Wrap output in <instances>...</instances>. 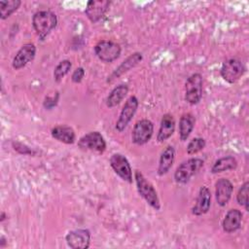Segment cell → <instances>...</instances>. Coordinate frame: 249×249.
Returning a JSON list of instances; mask_svg holds the SVG:
<instances>
[{"instance_id": "24", "label": "cell", "mask_w": 249, "mask_h": 249, "mask_svg": "<svg viewBox=\"0 0 249 249\" xmlns=\"http://www.w3.org/2000/svg\"><path fill=\"white\" fill-rule=\"evenodd\" d=\"M20 0H1L0 1V18L6 19L20 6Z\"/></svg>"}, {"instance_id": "18", "label": "cell", "mask_w": 249, "mask_h": 249, "mask_svg": "<svg viewBox=\"0 0 249 249\" xmlns=\"http://www.w3.org/2000/svg\"><path fill=\"white\" fill-rule=\"evenodd\" d=\"M174 159H175V149L173 146L168 145L166 146L163 151L160 154V160H159V166H158V174L160 176H162L164 174H166L173 162H174Z\"/></svg>"}, {"instance_id": "3", "label": "cell", "mask_w": 249, "mask_h": 249, "mask_svg": "<svg viewBox=\"0 0 249 249\" xmlns=\"http://www.w3.org/2000/svg\"><path fill=\"white\" fill-rule=\"evenodd\" d=\"M204 161L199 158H191L183 161L174 172V179L178 184H186L203 166Z\"/></svg>"}, {"instance_id": "31", "label": "cell", "mask_w": 249, "mask_h": 249, "mask_svg": "<svg viewBox=\"0 0 249 249\" xmlns=\"http://www.w3.org/2000/svg\"><path fill=\"white\" fill-rule=\"evenodd\" d=\"M6 244H7L6 238L2 235V236L0 237V248H4V247L6 246Z\"/></svg>"}, {"instance_id": "32", "label": "cell", "mask_w": 249, "mask_h": 249, "mask_svg": "<svg viewBox=\"0 0 249 249\" xmlns=\"http://www.w3.org/2000/svg\"><path fill=\"white\" fill-rule=\"evenodd\" d=\"M5 219H6V214H5V212H2V213H1V218H0V221H1V222H3Z\"/></svg>"}, {"instance_id": "16", "label": "cell", "mask_w": 249, "mask_h": 249, "mask_svg": "<svg viewBox=\"0 0 249 249\" xmlns=\"http://www.w3.org/2000/svg\"><path fill=\"white\" fill-rule=\"evenodd\" d=\"M143 59L142 53L135 52L133 53H131L129 56H127L115 70L114 72L110 75V77H108V82H112L113 80L119 78L120 76H122L123 74L128 72L130 69L134 68L141 60Z\"/></svg>"}, {"instance_id": "6", "label": "cell", "mask_w": 249, "mask_h": 249, "mask_svg": "<svg viewBox=\"0 0 249 249\" xmlns=\"http://www.w3.org/2000/svg\"><path fill=\"white\" fill-rule=\"evenodd\" d=\"M245 72V66L239 59L230 58L226 60L221 67L220 73L222 78L229 84L238 81Z\"/></svg>"}, {"instance_id": "10", "label": "cell", "mask_w": 249, "mask_h": 249, "mask_svg": "<svg viewBox=\"0 0 249 249\" xmlns=\"http://www.w3.org/2000/svg\"><path fill=\"white\" fill-rule=\"evenodd\" d=\"M138 105H139V101L135 95H131L125 101L115 126L119 132L124 131V128L127 126V124L130 123V121L132 120L133 116L137 111Z\"/></svg>"}, {"instance_id": "25", "label": "cell", "mask_w": 249, "mask_h": 249, "mask_svg": "<svg viewBox=\"0 0 249 249\" xmlns=\"http://www.w3.org/2000/svg\"><path fill=\"white\" fill-rule=\"evenodd\" d=\"M72 67V63L68 59H63L58 62L53 70V79L55 82L59 83L65 75H67Z\"/></svg>"}, {"instance_id": "19", "label": "cell", "mask_w": 249, "mask_h": 249, "mask_svg": "<svg viewBox=\"0 0 249 249\" xmlns=\"http://www.w3.org/2000/svg\"><path fill=\"white\" fill-rule=\"evenodd\" d=\"M175 130V120L171 114H164L161 118L160 129L157 135L159 142H163L168 139Z\"/></svg>"}, {"instance_id": "15", "label": "cell", "mask_w": 249, "mask_h": 249, "mask_svg": "<svg viewBox=\"0 0 249 249\" xmlns=\"http://www.w3.org/2000/svg\"><path fill=\"white\" fill-rule=\"evenodd\" d=\"M211 206V192L206 186H201L198 191V195L192 213L196 216H201L206 214Z\"/></svg>"}, {"instance_id": "11", "label": "cell", "mask_w": 249, "mask_h": 249, "mask_svg": "<svg viewBox=\"0 0 249 249\" xmlns=\"http://www.w3.org/2000/svg\"><path fill=\"white\" fill-rule=\"evenodd\" d=\"M65 240L70 248L87 249L90 244V232L87 229L74 230L66 234Z\"/></svg>"}, {"instance_id": "9", "label": "cell", "mask_w": 249, "mask_h": 249, "mask_svg": "<svg viewBox=\"0 0 249 249\" xmlns=\"http://www.w3.org/2000/svg\"><path fill=\"white\" fill-rule=\"evenodd\" d=\"M78 147L85 151L103 153L106 149V142L100 132L89 131L80 138L78 141Z\"/></svg>"}, {"instance_id": "20", "label": "cell", "mask_w": 249, "mask_h": 249, "mask_svg": "<svg viewBox=\"0 0 249 249\" xmlns=\"http://www.w3.org/2000/svg\"><path fill=\"white\" fill-rule=\"evenodd\" d=\"M51 133L54 139L64 144H73L76 139L75 131L67 125H56L53 127Z\"/></svg>"}, {"instance_id": "12", "label": "cell", "mask_w": 249, "mask_h": 249, "mask_svg": "<svg viewBox=\"0 0 249 249\" xmlns=\"http://www.w3.org/2000/svg\"><path fill=\"white\" fill-rule=\"evenodd\" d=\"M36 54V47L32 43H26L20 47L14 56L12 65L16 70L23 68L27 63L32 61Z\"/></svg>"}, {"instance_id": "1", "label": "cell", "mask_w": 249, "mask_h": 249, "mask_svg": "<svg viewBox=\"0 0 249 249\" xmlns=\"http://www.w3.org/2000/svg\"><path fill=\"white\" fill-rule=\"evenodd\" d=\"M134 179L136 183V188L139 195L146 200V202L155 210L160 209V202L158 196V193L154 186L148 181L140 170H135Z\"/></svg>"}, {"instance_id": "22", "label": "cell", "mask_w": 249, "mask_h": 249, "mask_svg": "<svg viewBox=\"0 0 249 249\" xmlns=\"http://www.w3.org/2000/svg\"><path fill=\"white\" fill-rule=\"evenodd\" d=\"M128 92V87L125 84H121L115 87L106 98V105L109 108H113L119 105Z\"/></svg>"}, {"instance_id": "28", "label": "cell", "mask_w": 249, "mask_h": 249, "mask_svg": "<svg viewBox=\"0 0 249 249\" xmlns=\"http://www.w3.org/2000/svg\"><path fill=\"white\" fill-rule=\"evenodd\" d=\"M13 147L19 154H23V155H33V154H35V152L32 149L28 148L26 145H24L22 143H19V142H13Z\"/></svg>"}, {"instance_id": "21", "label": "cell", "mask_w": 249, "mask_h": 249, "mask_svg": "<svg viewBox=\"0 0 249 249\" xmlns=\"http://www.w3.org/2000/svg\"><path fill=\"white\" fill-rule=\"evenodd\" d=\"M196 124V118L191 113H185L179 121V137L181 141H186L192 133Z\"/></svg>"}, {"instance_id": "26", "label": "cell", "mask_w": 249, "mask_h": 249, "mask_svg": "<svg viewBox=\"0 0 249 249\" xmlns=\"http://www.w3.org/2000/svg\"><path fill=\"white\" fill-rule=\"evenodd\" d=\"M248 189H249V183L248 181L244 182L241 187L239 188L237 195H236V200L237 203L245 208L246 211H249L248 207Z\"/></svg>"}, {"instance_id": "29", "label": "cell", "mask_w": 249, "mask_h": 249, "mask_svg": "<svg viewBox=\"0 0 249 249\" xmlns=\"http://www.w3.org/2000/svg\"><path fill=\"white\" fill-rule=\"evenodd\" d=\"M84 77H85V69L83 67H78L73 71L71 75V80L73 83L78 84L82 82Z\"/></svg>"}, {"instance_id": "5", "label": "cell", "mask_w": 249, "mask_h": 249, "mask_svg": "<svg viewBox=\"0 0 249 249\" xmlns=\"http://www.w3.org/2000/svg\"><path fill=\"white\" fill-rule=\"evenodd\" d=\"M121 46L110 40H101L94 47L96 56L103 62H113L121 54Z\"/></svg>"}, {"instance_id": "23", "label": "cell", "mask_w": 249, "mask_h": 249, "mask_svg": "<svg viewBox=\"0 0 249 249\" xmlns=\"http://www.w3.org/2000/svg\"><path fill=\"white\" fill-rule=\"evenodd\" d=\"M237 166V160L232 156H227L217 160L211 167V172L216 174L228 170L235 169Z\"/></svg>"}, {"instance_id": "7", "label": "cell", "mask_w": 249, "mask_h": 249, "mask_svg": "<svg viewBox=\"0 0 249 249\" xmlns=\"http://www.w3.org/2000/svg\"><path fill=\"white\" fill-rule=\"evenodd\" d=\"M154 133V124L148 119H142L133 126L131 140L136 145H144L150 141Z\"/></svg>"}, {"instance_id": "4", "label": "cell", "mask_w": 249, "mask_h": 249, "mask_svg": "<svg viewBox=\"0 0 249 249\" xmlns=\"http://www.w3.org/2000/svg\"><path fill=\"white\" fill-rule=\"evenodd\" d=\"M202 76L199 73L192 74L185 84V100L191 104H197L202 97Z\"/></svg>"}, {"instance_id": "13", "label": "cell", "mask_w": 249, "mask_h": 249, "mask_svg": "<svg viewBox=\"0 0 249 249\" xmlns=\"http://www.w3.org/2000/svg\"><path fill=\"white\" fill-rule=\"evenodd\" d=\"M109 6H110V1L90 0L87 3L85 14L91 22L95 23L104 17L106 12L108 11Z\"/></svg>"}, {"instance_id": "30", "label": "cell", "mask_w": 249, "mask_h": 249, "mask_svg": "<svg viewBox=\"0 0 249 249\" xmlns=\"http://www.w3.org/2000/svg\"><path fill=\"white\" fill-rule=\"evenodd\" d=\"M58 97H59V94L58 92L55 93V96H47L45 98V101L43 103L44 107L48 110H51L53 109L56 104H57V101H58Z\"/></svg>"}, {"instance_id": "17", "label": "cell", "mask_w": 249, "mask_h": 249, "mask_svg": "<svg viewBox=\"0 0 249 249\" xmlns=\"http://www.w3.org/2000/svg\"><path fill=\"white\" fill-rule=\"evenodd\" d=\"M241 221H242L241 211L235 208L230 209L225 215V218L222 222V228L224 231L228 233L234 232L240 229Z\"/></svg>"}, {"instance_id": "27", "label": "cell", "mask_w": 249, "mask_h": 249, "mask_svg": "<svg viewBox=\"0 0 249 249\" xmlns=\"http://www.w3.org/2000/svg\"><path fill=\"white\" fill-rule=\"evenodd\" d=\"M206 145V142L201 137H195L187 145V153L189 155H195L199 151L203 150Z\"/></svg>"}, {"instance_id": "14", "label": "cell", "mask_w": 249, "mask_h": 249, "mask_svg": "<svg viewBox=\"0 0 249 249\" xmlns=\"http://www.w3.org/2000/svg\"><path fill=\"white\" fill-rule=\"evenodd\" d=\"M233 191L231 182L227 178H220L215 183V197L217 203L224 207L231 199Z\"/></svg>"}, {"instance_id": "8", "label": "cell", "mask_w": 249, "mask_h": 249, "mask_svg": "<svg viewBox=\"0 0 249 249\" xmlns=\"http://www.w3.org/2000/svg\"><path fill=\"white\" fill-rule=\"evenodd\" d=\"M110 165L114 172L124 181L132 183V169L125 156L120 153H115L110 158Z\"/></svg>"}, {"instance_id": "2", "label": "cell", "mask_w": 249, "mask_h": 249, "mask_svg": "<svg viewBox=\"0 0 249 249\" xmlns=\"http://www.w3.org/2000/svg\"><path fill=\"white\" fill-rule=\"evenodd\" d=\"M57 24L56 15L51 11H38L32 17V25L41 39H44Z\"/></svg>"}]
</instances>
